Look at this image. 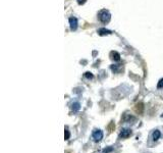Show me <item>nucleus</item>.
Returning a JSON list of instances; mask_svg holds the SVG:
<instances>
[{"label":"nucleus","mask_w":163,"mask_h":153,"mask_svg":"<svg viewBox=\"0 0 163 153\" xmlns=\"http://www.w3.org/2000/svg\"><path fill=\"white\" fill-rule=\"evenodd\" d=\"M98 18H99V20H100L101 23L107 24V23H109L110 18H111V16H110V14H109L108 10L103 9V10H101V12L98 14Z\"/></svg>","instance_id":"1"},{"label":"nucleus","mask_w":163,"mask_h":153,"mask_svg":"<svg viewBox=\"0 0 163 153\" xmlns=\"http://www.w3.org/2000/svg\"><path fill=\"white\" fill-rule=\"evenodd\" d=\"M110 55H111V58H112V59H114V60H116V61L120 59V55H119V54L117 53V52H116V51L111 52V54H110Z\"/></svg>","instance_id":"9"},{"label":"nucleus","mask_w":163,"mask_h":153,"mask_svg":"<svg viewBox=\"0 0 163 153\" xmlns=\"http://www.w3.org/2000/svg\"><path fill=\"white\" fill-rule=\"evenodd\" d=\"M69 137H70V133H69V131L67 130V128H66V129H65V131H64V139L68 140Z\"/></svg>","instance_id":"12"},{"label":"nucleus","mask_w":163,"mask_h":153,"mask_svg":"<svg viewBox=\"0 0 163 153\" xmlns=\"http://www.w3.org/2000/svg\"><path fill=\"white\" fill-rule=\"evenodd\" d=\"M160 137H161V133H160V131H158V130H155L154 132H153V133H152V139L154 140V141H157V140H158Z\"/></svg>","instance_id":"5"},{"label":"nucleus","mask_w":163,"mask_h":153,"mask_svg":"<svg viewBox=\"0 0 163 153\" xmlns=\"http://www.w3.org/2000/svg\"><path fill=\"white\" fill-rule=\"evenodd\" d=\"M98 33H99V35H100V36H104V35L111 34V32H110L109 30H106V29H99Z\"/></svg>","instance_id":"7"},{"label":"nucleus","mask_w":163,"mask_h":153,"mask_svg":"<svg viewBox=\"0 0 163 153\" xmlns=\"http://www.w3.org/2000/svg\"><path fill=\"white\" fill-rule=\"evenodd\" d=\"M70 108H72V110L74 111V112H76V111L80 110V105L78 102H74V103L72 104V106H70Z\"/></svg>","instance_id":"6"},{"label":"nucleus","mask_w":163,"mask_h":153,"mask_svg":"<svg viewBox=\"0 0 163 153\" xmlns=\"http://www.w3.org/2000/svg\"><path fill=\"white\" fill-rule=\"evenodd\" d=\"M135 109H136L137 112L141 114V113L143 112V109H144L143 103H139V104H137V105H136V108H135Z\"/></svg>","instance_id":"8"},{"label":"nucleus","mask_w":163,"mask_h":153,"mask_svg":"<svg viewBox=\"0 0 163 153\" xmlns=\"http://www.w3.org/2000/svg\"><path fill=\"white\" fill-rule=\"evenodd\" d=\"M86 2V0H78V4H84Z\"/></svg>","instance_id":"17"},{"label":"nucleus","mask_w":163,"mask_h":153,"mask_svg":"<svg viewBox=\"0 0 163 153\" xmlns=\"http://www.w3.org/2000/svg\"><path fill=\"white\" fill-rule=\"evenodd\" d=\"M85 78H87V79H93V78H94V76L92 74V72H87L85 74Z\"/></svg>","instance_id":"13"},{"label":"nucleus","mask_w":163,"mask_h":153,"mask_svg":"<svg viewBox=\"0 0 163 153\" xmlns=\"http://www.w3.org/2000/svg\"><path fill=\"white\" fill-rule=\"evenodd\" d=\"M69 25H70L72 31H76V28H78V20L76 18H69Z\"/></svg>","instance_id":"4"},{"label":"nucleus","mask_w":163,"mask_h":153,"mask_svg":"<svg viewBox=\"0 0 163 153\" xmlns=\"http://www.w3.org/2000/svg\"><path fill=\"white\" fill-rule=\"evenodd\" d=\"M114 128H115V126H114V123H110V125L108 126V130H109V132H112V131L114 130Z\"/></svg>","instance_id":"15"},{"label":"nucleus","mask_w":163,"mask_h":153,"mask_svg":"<svg viewBox=\"0 0 163 153\" xmlns=\"http://www.w3.org/2000/svg\"><path fill=\"white\" fill-rule=\"evenodd\" d=\"M111 151H113V148L112 147H107V148H105L103 150V153H110Z\"/></svg>","instance_id":"14"},{"label":"nucleus","mask_w":163,"mask_h":153,"mask_svg":"<svg viewBox=\"0 0 163 153\" xmlns=\"http://www.w3.org/2000/svg\"><path fill=\"white\" fill-rule=\"evenodd\" d=\"M118 68H121L119 64H113V65H111V70H113L114 72H118Z\"/></svg>","instance_id":"11"},{"label":"nucleus","mask_w":163,"mask_h":153,"mask_svg":"<svg viewBox=\"0 0 163 153\" xmlns=\"http://www.w3.org/2000/svg\"><path fill=\"white\" fill-rule=\"evenodd\" d=\"M93 139L95 140L96 142H99L102 140L103 138V132L101 130H94V132H93Z\"/></svg>","instance_id":"3"},{"label":"nucleus","mask_w":163,"mask_h":153,"mask_svg":"<svg viewBox=\"0 0 163 153\" xmlns=\"http://www.w3.org/2000/svg\"><path fill=\"white\" fill-rule=\"evenodd\" d=\"M157 88H158V89L163 88V79H161L160 81L158 82V85H157Z\"/></svg>","instance_id":"16"},{"label":"nucleus","mask_w":163,"mask_h":153,"mask_svg":"<svg viewBox=\"0 0 163 153\" xmlns=\"http://www.w3.org/2000/svg\"><path fill=\"white\" fill-rule=\"evenodd\" d=\"M131 119H133V121H136V118H135L134 116H132V115H125V117L123 118V122L125 123H130Z\"/></svg>","instance_id":"10"},{"label":"nucleus","mask_w":163,"mask_h":153,"mask_svg":"<svg viewBox=\"0 0 163 153\" xmlns=\"http://www.w3.org/2000/svg\"><path fill=\"white\" fill-rule=\"evenodd\" d=\"M133 134L132 130L131 129H122L120 132V134H119V138H122V139H126V138L131 137Z\"/></svg>","instance_id":"2"}]
</instances>
